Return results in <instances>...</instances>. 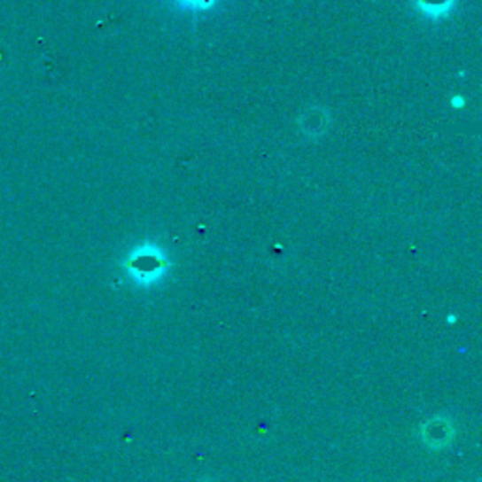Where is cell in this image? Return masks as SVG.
Instances as JSON below:
<instances>
[{
	"mask_svg": "<svg viewBox=\"0 0 482 482\" xmlns=\"http://www.w3.org/2000/svg\"><path fill=\"white\" fill-rule=\"evenodd\" d=\"M175 3L181 8H187L192 12H202V10H209L217 3V0H175Z\"/></svg>",
	"mask_w": 482,
	"mask_h": 482,
	"instance_id": "obj_3",
	"label": "cell"
},
{
	"mask_svg": "<svg viewBox=\"0 0 482 482\" xmlns=\"http://www.w3.org/2000/svg\"><path fill=\"white\" fill-rule=\"evenodd\" d=\"M125 268L136 283L151 284L166 274L168 260H166V254L160 247L155 244H144L127 256Z\"/></svg>",
	"mask_w": 482,
	"mask_h": 482,
	"instance_id": "obj_1",
	"label": "cell"
},
{
	"mask_svg": "<svg viewBox=\"0 0 482 482\" xmlns=\"http://www.w3.org/2000/svg\"><path fill=\"white\" fill-rule=\"evenodd\" d=\"M458 0H413V6L430 19L448 18Z\"/></svg>",
	"mask_w": 482,
	"mask_h": 482,
	"instance_id": "obj_2",
	"label": "cell"
},
{
	"mask_svg": "<svg viewBox=\"0 0 482 482\" xmlns=\"http://www.w3.org/2000/svg\"><path fill=\"white\" fill-rule=\"evenodd\" d=\"M452 105H455V108H462V105H463V100H462V97H456V98H452Z\"/></svg>",
	"mask_w": 482,
	"mask_h": 482,
	"instance_id": "obj_4",
	"label": "cell"
}]
</instances>
